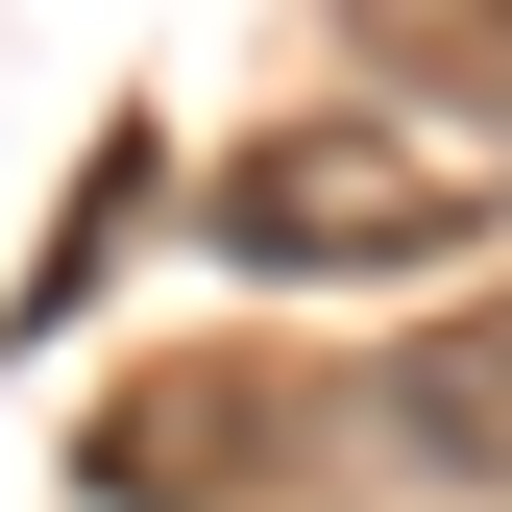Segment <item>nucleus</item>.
<instances>
[{
    "instance_id": "2",
    "label": "nucleus",
    "mask_w": 512,
    "mask_h": 512,
    "mask_svg": "<svg viewBox=\"0 0 512 512\" xmlns=\"http://www.w3.org/2000/svg\"><path fill=\"white\" fill-rule=\"evenodd\" d=\"M293 464H317V391H293L269 342H147L74 415V488L98 512H244V488H293Z\"/></svg>"
},
{
    "instance_id": "3",
    "label": "nucleus",
    "mask_w": 512,
    "mask_h": 512,
    "mask_svg": "<svg viewBox=\"0 0 512 512\" xmlns=\"http://www.w3.org/2000/svg\"><path fill=\"white\" fill-rule=\"evenodd\" d=\"M366 439H391L415 488H512V293H464V317H415L391 366H366L342 391Z\"/></svg>"
},
{
    "instance_id": "5",
    "label": "nucleus",
    "mask_w": 512,
    "mask_h": 512,
    "mask_svg": "<svg viewBox=\"0 0 512 512\" xmlns=\"http://www.w3.org/2000/svg\"><path fill=\"white\" fill-rule=\"evenodd\" d=\"M122 220H147V122H122V147L74 171V220H49V269H25V342H74V317H98V269H122Z\"/></svg>"
},
{
    "instance_id": "1",
    "label": "nucleus",
    "mask_w": 512,
    "mask_h": 512,
    "mask_svg": "<svg viewBox=\"0 0 512 512\" xmlns=\"http://www.w3.org/2000/svg\"><path fill=\"white\" fill-rule=\"evenodd\" d=\"M196 220H220V269H439L488 220V171L415 147V122H366V98H293L269 147H220Z\"/></svg>"
},
{
    "instance_id": "4",
    "label": "nucleus",
    "mask_w": 512,
    "mask_h": 512,
    "mask_svg": "<svg viewBox=\"0 0 512 512\" xmlns=\"http://www.w3.org/2000/svg\"><path fill=\"white\" fill-rule=\"evenodd\" d=\"M342 25H366V74H439L512 122V0H342Z\"/></svg>"
}]
</instances>
